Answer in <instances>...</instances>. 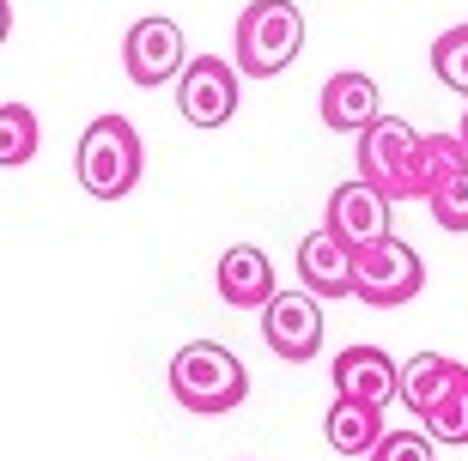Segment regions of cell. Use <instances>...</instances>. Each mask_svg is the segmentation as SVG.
<instances>
[{"label":"cell","mask_w":468,"mask_h":461,"mask_svg":"<svg viewBox=\"0 0 468 461\" xmlns=\"http://www.w3.org/2000/svg\"><path fill=\"white\" fill-rule=\"evenodd\" d=\"M231 61H238L243 79H274L298 61L304 49V13L298 0H250L238 13V31H231Z\"/></svg>","instance_id":"obj_1"},{"label":"cell","mask_w":468,"mask_h":461,"mask_svg":"<svg viewBox=\"0 0 468 461\" xmlns=\"http://www.w3.org/2000/svg\"><path fill=\"white\" fill-rule=\"evenodd\" d=\"M171 394L183 413H231L250 401V371L238 364V352H226L219 341H189L171 359Z\"/></svg>","instance_id":"obj_2"},{"label":"cell","mask_w":468,"mask_h":461,"mask_svg":"<svg viewBox=\"0 0 468 461\" xmlns=\"http://www.w3.org/2000/svg\"><path fill=\"white\" fill-rule=\"evenodd\" d=\"M73 171H80V188H86L91 201H122V194H134L140 171H146V146H140L134 121L128 116H98L86 134H80Z\"/></svg>","instance_id":"obj_3"},{"label":"cell","mask_w":468,"mask_h":461,"mask_svg":"<svg viewBox=\"0 0 468 461\" xmlns=\"http://www.w3.org/2000/svg\"><path fill=\"white\" fill-rule=\"evenodd\" d=\"M420 152H426V134H414L401 116H378L359 134V176L389 201H426Z\"/></svg>","instance_id":"obj_4"},{"label":"cell","mask_w":468,"mask_h":461,"mask_svg":"<svg viewBox=\"0 0 468 461\" xmlns=\"http://www.w3.org/2000/svg\"><path fill=\"white\" fill-rule=\"evenodd\" d=\"M420 286H426V261H420L414 243L383 237L371 249H353V298L359 304H371V309L414 304Z\"/></svg>","instance_id":"obj_5"},{"label":"cell","mask_w":468,"mask_h":461,"mask_svg":"<svg viewBox=\"0 0 468 461\" xmlns=\"http://www.w3.org/2000/svg\"><path fill=\"white\" fill-rule=\"evenodd\" d=\"M238 61H219V55H189V68L176 79V110L189 128H226L238 116Z\"/></svg>","instance_id":"obj_6"},{"label":"cell","mask_w":468,"mask_h":461,"mask_svg":"<svg viewBox=\"0 0 468 461\" xmlns=\"http://www.w3.org/2000/svg\"><path fill=\"white\" fill-rule=\"evenodd\" d=\"M122 68L134 86H165V79H183L189 68V49H183V25L165 13H146L128 25L122 37Z\"/></svg>","instance_id":"obj_7"},{"label":"cell","mask_w":468,"mask_h":461,"mask_svg":"<svg viewBox=\"0 0 468 461\" xmlns=\"http://www.w3.org/2000/svg\"><path fill=\"white\" fill-rule=\"evenodd\" d=\"M261 341H268V352L286 364H311L316 352H323V298H311V291H280L274 304L261 309Z\"/></svg>","instance_id":"obj_8"},{"label":"cell","mask_w":468,"mask_h":461,"mask_svg":"<svg viewBox=\"0 0 468 461\" xmlns=\"http://www.w3.org/2000/svg\"><path fill=\"white\" fill-rule=\"evenodd\" d=\"M389 213H396V201H389V194H378L365 176H353V183H341V188L329 194V206H323V225H329L335 237L347 243V249H371V243L396 237V231H389Z\"/></svg>","instance_id":"obj_9"},{"label":"cell","mask_w":468,"mask_h":461,"mask_svg":"<svg viewBox=\"0 0 468 461\" xmlns=\"http://www.w3.org/2000/svg\"><path fill=\"white\" fill-rule=\"evenodd\" d=\"M335 401H359V407H389L401 394V364L383 346H347L335 352Z\"/></svg>","instance_id":"obj_10"},{"label":"cell","mask_w":468,"mask_h":461,"mask_svg":"<svg viewBox=\"0 0 468 461\" xmlns=\"http://www.w3.org/2000/svg\"><path fill=\"white\" fill-rule=\"evenodd\" d=\"M213 286H219V298H226L231 309H268V304L280 298L274 261L261 256L256 243H231L226 256H219V274H213Z\"/></svg>","instance_id":"obj_11"},{"label":"cell","mask_w":468,"mask_h":461,"mask_svg":"<svg viewBox=\"0 0 468 461\" xmlns=\"http://www.w3.org/2000/svg\"><path fill=\"white\" fill-rule=\"evenodd\" d=\"M298 286L311 298H353V249L329 225L298 243Z\"/></svg>","instance_id":"obj_12"},{"label":"cell","mask_w":468,"mask_h":461,"mask_svg":"<svg viewBox=\"0 0 468 461\" xmlns=\"http://www.w3.org/2000/svg\"><path fill=\"white\" fill-rule=\"evenodd\" d=\"M316 110H323V121H329L335 134H365L371 121L383 116V98H378V79L371 73H335L329 86H323V98H316Z\"/></svg>","instance_id":"obj_13"},{"label":"cell","mask_w":468,"mask_h":461,"mask_svg":"<svg viewBox=\"0 0 468 461\" xmlns=\"http://www.w3.org/2000/svg\"><path fill=\"white\" fill-rule=\"evenodd\" d=\"M323 437H329L335 456H347V461H371V456H378V444L389 437V431H383V407L335 401L329 419H323Z\"/></svg>","instance_id":"obj_14"},{"label":"cell","mask_w":468,"mask_h":461,"mask_svg":"<svg viewBox=\"0 0 468 461\" xmlns=\"http://www.w3.org/2000/svg\"><path fill=\"white\" fill-rule=\"evenodd\" d=\"M456 371H463V364L444 359V352H414V359L401 364V407L426 419V413H432V401L456 382Z\"/></svg>","instance_id":"obj_15"},{"label":"cell","mask_w":468,"mask_h":461,"mask_svg":"<svg viewBox=\"0 0 468 461\" xmlns=\"http://www.w3.org/2000/svg\"><path fill=\"white\" fill-rule=\"evenodd\" d=\"M37 146H43V121H37V110L31 103H0V171L31 164Z\"/></svg>","instance_id":"obj_16"},{"label":"cell","mask_w":468,"mask_h":461,"mask_svg":"<svg viewBox=\"0 0 468 461\" xmlns=\"http://www.w3.org/2000/svg\"><path fill=\"white\" fill-rule=\"evenodd\" d=\"M426 437L444 449H463L468 444V364L456 371V382L432 401V413H426Z\"/></svg>","instance_id":"obj_17"},{"label":"cell","mask_w":468,"mask_h":461,"mask_svg":"<svg viewBox=\"0 0 468 461\" xmlns=\"http://www.w3.org/2000/svg\"><path fill=\"white\" fill-rule=\"evenodd\" d=\"M432 73L451 91H463V98H468V25L438 31V43H432Z\"/></svg>","instance_id":"obj_18"},{"label":"cell","mask_w":468,"mask_h":461,"mask_svg":"<svg viewBox=\"0 0 468 461\" xmlns=\"http://www.w3.org/2000/svg\"><path fill=\"white\" fill-rule=\"evenodd\" d=\"M426 206H432L438 231H468V164L456 176H444V183L426 194Z\"/></svg>","instance_id":"obj_19"},{"label":"cell","mask_w":468,"mask_h":461,"mask_svg":"<svg viewBox=\"0 0 468 461\" xmlns=\"http://www.w3.org/2000/svg\"><path fill=\"white\" fill-rule=\"evenodd\" d=\"M463 164H468V152H463L456 134H426V152H420V183H426V194H432L444 176H456Z\"/></svg>","instance_id":"obj_20"},{"label":"cell","mask_w":468,"mask_h":461,"mask_svg":"<svg viewBox=\"0 0 468 461\" xmlns=\"http://www.w3.org/2000/svg\"><path fill=\"white\" fill-rule=\"evenodd\" d=\"M371 461H438V449H432V437H426V431H389Z\"/></svg>","instance_id":"obj_21"},{"label":"cell","mask_w":468,"mask_h":461,"mask_svg":"<svg viewBox=\"0 0 468 461\" xmlns=\"http://www.w3.org/2000/svg\"><path fill=\"white\" fill-rule=\"evenodd\" d=\"M6 37H13V6L0 0V43H6Z\"/></svg>","instance_id":"obj_22"},{"label":"cell","mask_w":468,"mask_h":461,"mask_svg":"<svg viewBox=\"0 0 468 461\" xmlns=\"http://www.w3.org/2000/svg\"><path fill=\"white\" fill-rule=\"evenodd\" d=\"M456 140H463V152H468V110H463V121H456Z\"/></svg>","instance_id":"obj_23"}]
</instances>
